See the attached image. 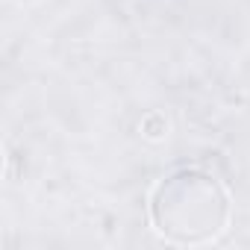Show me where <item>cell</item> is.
<instances>
[{
    "instance_id": "obj_1",
    "label": "cell",
    "mask_w": 250,
    "mask_h": 250,
    "mask_svg": "<svg viewBox=\"0 0 250 250\" xmlns=\"http://www.w3.org/2000/svg\"><path fill=\"white\" fill-rule=\"evenodd\" d=\"M229 221V194L200 168L168 174L150 194V224L171 244H209Z\"/></svg>"
}]
</instances>
